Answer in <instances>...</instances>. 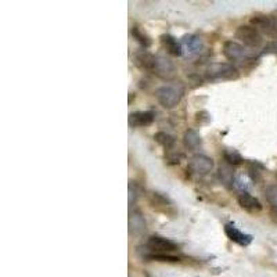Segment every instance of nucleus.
<instances>
[{"mask_svg": "<svg viewBox=\"0 0 277 277\" xmlns=\"http://www.w3.org/2000/svg\"><path fill=\"white\" fill-rule=\"evenodd\" d=\"M184 87L182 85H164L155 90V99L164 108H175L182 100Z\"/></svg>", "mask_w": 277, "mask_h": 277, "instance_id": "obj_1", "label": "nucleus"}, {"mask_svg": "<svg viewBox=\"0 0 277 277\" xmlns=\"http://www.w3.org/2000/svg\"><path fill=\"white\" fill-rule=\"evenodd\" d=\"M206 78L210 81H233V79H239L240 72L233 64L216 62V64H211L208 67Z\"/></svg>", "mask_w": 277, "mask_h": 277, "instance_id": "obj_2", "label": "nucleus"}, {"mask_svg": "<svg viewBox=\"0 0 277 277\" xmlns=\"http://www.w3.org/2000/svg\"><path fill=\"white\" fill-rule=\"evenodd\" d=\"M236 38L241 40L245 46L251 49H259L263 43L262 34L252 25H240L236 29Z\"/></svg>", "mask_w": 277, "mask_h": 277, "instance_id": "obj_3", "label": "nucleus"}, {"mask_svg": "<svg viewBox=\"0 0 277 277\" xmlns=\"http://www.w3.org/2000/svg\"><path fill=\"white\" fill-rule=\"evenodd\" d=\"M214 169V159L204 154H196L189 159L187 171L194 176H205Z\"/></svg>", "mask_w": 277, "mask_h": 277, "instance_id": "obj_4", "label": "nucleus"}, {"mask_svg": "<svg viewBox=\"0 0 277 277\" xmlns=\"http://www.w3.org/2000/svg\"><path fill=\"white\" fill-rule=\"evenodd\" d=\"M146 247L151 252L155 253H171L180 248L179 244L175 243L173 240L163 237V236H151V237H148L147 241H146Z\"/></svg>", "mask_w": 277, "mask_h": 277, "instance_id": "obj_5", "label": "nucleus"}, {"mask_svg": "<svg viewBox=\"0 0 277 277\" xmlns=\"http://www.w3.org/2000/svg\"><path fill=\"white\" fill-rule=\"evenodd\" d=\"M252 27L258 29L259 32H263L268 36H276L277 35V17L276 15L258 14L251 18Z\"/></svg>", "mask_w": 277, "mask_h": 277, "instance_id": "obj_6", "label": "nucleus"}, {"mask_svg": "<svg viewBox=\"0 0 277 277\" xmlns=\"http://www.w3.org/2000/svg\"><path fill=\"white\" fill-rule=\"evenodd\" d=\"M223 54L230 61H243L249 57L243 44L237 43L234 40H226L223 43Z\"/></svg>", "mask_w": 277, "mask_h": 277, "instance_id": "obj_7", "label": "nucleus"}, {"mask_svg": "<svg viewBox=\"0 0 277 277\" xmlns=\"http://www.w3.org/2000/svg\"><path fill=\"white\" fill-rule=\"evenodd\" d=\"M225 234L227 236V239H229L230 241L239 244L241 247H248L253 240V237L251 234L244 233V232L239 230L236 226L232 225V223L225 225Z\"/></svg>", "mask_w": 277, "mask_h": 277, "instance_id": "obj_8", "label": "nucleus"}, {"mask_svg": "<svg viewBox=\"0 0 277 277\" xmlns=\"http://www.w3.org/2000/svg\"><path fill=\"white\" fill-rule=\"evenodd\" d=\"M182 48L183 54H186L187 57H191V56H196V54L202 52L204 43H202L201 38H198L196 35H186L182 39Z\"/></svg>", "mask_w": 277, "mask_h": 277, "instance_id": "obj_9", "label": "nucleus"}, {"mask_svg": "<svg viewBox=\"0 0 277 277\" xmlns=\"http://www.w3.org/2000/svg\"><path fill=\"white\" fill-rule=\"evenodd\" d=\"M237 201H239L240 206L245 210L247 212H251V214H258L262 211V204L261 201L249 194L248 191H241L237 197Z\"/></svg>", "mask_w": 277, "mask_h": 277, "instance_id": "obj_10", "label": "nucleus"}, {"mask_svg": "<svg viewBox=\"0 0 277 277\" xmlns=\"http://www.w3.org/2000/svg\"><path fill=\"white\" fill-rule=\"evenodd\" d=\"M154 112L151 111H134L130 112L128 122L132 128H144V126H150L154 122Z\"/></svg>", "mask_w": 277, "mask_h": 277, "instance_id": "obj_11", "label": "nucleus"}, {"mask_svg": "<svg viewBox=\"0 0 277 277\" xmlns=\"http://www.w3.org/2000/svg\"><path fill=\"white\" fill-rule=\"evenodd\" d=\"M159 42L163 44V48L165 49V52L171 56H175V57H180L183 56V48L182 43L177 42V39L175 36L169 34H164L159 36Z\"/></svg>", "mask_w": 277, "mask_h": 277, "instance_id": "obj_12", "label": "nucleus"}, {"mask_svg": "<svg viewBox=\"0 0 277 277\" xmlns=\"http://www.w3.org/2000/svg\"><path fill=\"white\" fill-rule=\"evenodd\" d=\"M150 205L153 206L154 210L159 211V212H165L169 214L171 211H173L172 201L169 200L167 196H164L161 193H151L148 197Z\"/></svg>", "mask_w": 277, "mask_h": 277, "instance_id": "obj_13", "label": "nucleus"}, {"mask_svg": "<svg viewBox=\"0 0 277 277\" xmlns=\"http://www.w3.org/2000/svg\"><path fill=\"white\" fill-rule=\"evenodd\" d=\"M134 64L137 65L140 70L148 72H154L155 67V56L151 53L146 52V50H140L134 54Z\"/></svg>", "mask_w": 277, "mask_h": 277, "instance_id": "obj_14", "label": "nucleus"}, {"mask_svg": "<svg viewBox=\"0 0 277 277\" xmlns=\"http://www.w3.org/2000/svg\"><path fill=\"white\" fill-rule=\"evenodd\" d=\"M175 71V65L169 58L164 56H155V67H154V74L158 77H171Z\"/></svg>", "mask_w": 277, "mask_h": 277, "instance_id": "obj_15", "label": "nucleus"}, {"mask_svg": "<svg viewBox=\"0 0 277 277\" xmlns=\"http://www.w3.org/2000/svg\"><path fill=\"white\" fill-rule=\"evenodd\" d=\"M183 143H184V147H186L187 150L194 151V150H197L198 147H201L202 142H201V136L197 133L196 130L189 129L186 130V133L183 136Z\"/></svg>", "mask_w": 277, "mask_h": 277, "instance_id": "obj_16", "label": "nucleus"}, {"mask_svg": "<svg viewBox=\"0 0 277 277\" xmlns=\"http://www.w3.org/2000/svg\"><path fill=\"white\" fill-rule=\"evenodd\" d=\"M154 140L157 142L159 146H163L165 148V153L167 151H171L175 148V143H176V140L173 136H171L167 132H157V133L154 134Z\"/></svg>", "mask_w": 277, "mask_h": 277, "instance_id": "obj_17", "label": "nucleus"}, {"mask_svg": "<svg viewBox=\"0 0 277 277\" xmlns=\"http://www.w3.org/2000/svg\"><path fill=\"white\" fill-rule=\"evenodd\" d=\"M129 230L130 232H133L134 234L142 233L146 230V220L142 215H140V212H133V214H130L129 218Z\"/></svg>", "mask_w": 277, "mask_h": 277, "instance_id": "obj_18", "label": "nucleus"}, {"mask_svg": "<svg viewBox=\"0 0 277 277\" xmlns=\"http://www.w3.org/2000/svg\"><path fill=\"white\" fill-rule=\"evenodd\" d=\"M130 35H132L134 40L142 44L144 49H148L151 44H153L151 38H150L146 32H143L138 27H132V29H130Z\"/></svg>", "mask_w": 277, "mask_h": 277, "instance_id": "obj_19", "label": "nucleus"}, {"mask_svg": "<svg viewBox=\"0 0 277 277\" xmlns=\"http://www.w3.org/2000/svg\"><path fill=\"white\" fill-rule=\"evenodd\" d=\"M144 258L147 261H155V262H169V263H176L180 262V258L179 257H175L172 253H147L144 255Z\"/></svg>", "mask_w": 277, "mask_h": 277, "instance_id": "obj_20", "label": "nucleus"}, {"mask_svg": "<svg viewBox=\"0 0 277 277\" xmlns=\"http://www.w3.org/2000/svg\"><path fill=\"white\" fill-rule=\"evenodd\" d=\"M220 182L226 184V186H232L234 184V172L230 165H222L219 168V172H218Z\"/></svg>", "mask_w": 277, "mask_h": 277, "instance_id": "obj_21", "label": "nucleus"}, {"mask_svg": "<svg viewBox=\"0 0 277 277\" xmlns=\"http://www.w3.org/2000/svg\"><path fill=\"white\" fill-rule=\"evenodd\" d=\"M223 158H225V161L227 163V165H240V164L244 163L243 157H241V154L239 151H236L233 148H226L225 151H223Z\"/></svg>", "mask_w": 277, "mask_h": 277, "instance_id": "obj_22", "label": "nucleus"}, {"mask_svg": "<svg viewBox=\"0 0 277 277\" xmlns=\"http://www.w3.org/2000/svg\"><path fill=\"white\" fill-rule=\"evenodd\" d=\"M265 197L266 201L272 205L273 210L277 211V184H272L265 190Z\"/></svg>", "mask_w": 277, "mask_h": 277, "instance_id": "obj_23", "label": "nucleus"}, {"mask_svg": "<svg viewBox=\"0 0 277 277\" xmlns=\"http://www.w3.org/2000/svg\"><path fill=\"white\" fill-rule=\"evenodd\" d=\"M182 158L183 154L175 151V148L171 150V151H167V153H165V159H167L168 164H180Z\"/></svg>", "mask_w": 277, "mask_h": 277, "instance_id": "obj_24", "label": "nucleus"}, {"mask_svg": "<svg viewBox=\"0 0 277 277\" xmlns=\"http://www.w3.org/2000/svg\"><path fill=\"white\" fill-rule=\"evenodd\" d=\"M136 197H137V191H136V189H134L133 182H130L129 183V205L130 206H132V204L136 201Z\"/></svg>", "mask_w": 277, "mask_h": 277, "instance_id": "obj_25", "label": "nucleus"}]
</instances>
